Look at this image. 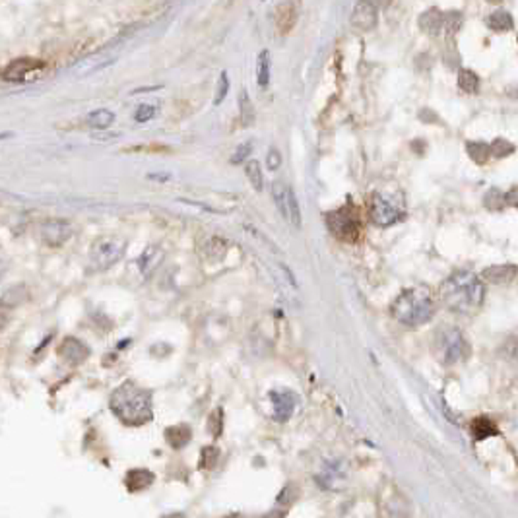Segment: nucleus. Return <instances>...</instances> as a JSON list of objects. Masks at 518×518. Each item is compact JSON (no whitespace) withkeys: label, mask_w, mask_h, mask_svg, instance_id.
<instances>
[{"label":"nucleus","mask_w":518,"mask_h":518,"mask_svg":"<svg viewBox=\"0 0 518 518\" xmlns=\"http://www.w3.org/2000/svg\"><path fill=\"white\" fill-rule=\"evenodd\" d=\"M466 149H468V154H470V157L476 164L483 165L489 159V146L486 142H468Z\"/></svg>","instance_id":"obj_26"},{"label":"nucleus","mask_w":518,"mask_h":518,"mask_svg":"<svg viewBox=\"0 0 518 518\" xmlns=\"http://www.w3.org/2000/svg\"><path fill=\"white\" fill-rule=\"evenodd\" d=\"M30 297V291L25 288L24 283H20V285H14V288H10V290L4 291V295L0 297V307H4V309H16V307L24 305L25 301Z\"/></svg>","instance_id":"obj_15"},{"label":"nucleus","mask_w":518,"mask_h":518,"mask_svg":"<svg viewBox=\"0 0 518 518\" xmlns=\"http://www.w3.org/2000/svg\"><path fill=\"white\" fill-rule=\"evenodd\" d=\"M514 152V146L510 144L509 140H505V138H497L489 144V156H495V157H507L510 156Z\"/></svg>","instance_id":"obj_30"},{"label":"nucleus","mask_w":518,"mask_h":518,"mask_svg":"<svg viewBox=\"0 0 518 518\" xmlns=\"http://www.w3.org/2000/svg\"><path fill=\"white\" fill-rule=\"evenodd\" d=\"M154 483V474L148 470H132L126 476V486L130 491H140Z\"/></svg>","instance_id":"obj_22"},{"label":"nucleus","mask_w":518,"mask_h":518,"mask_svg":"<svg viewBox=\"0 0 518 518\" xmlns=\"http://www.w3.org/2000/svg\"><path fill=\"white\" fill-rule=\"evenodd\" d=\"M470 431L476 440H483V439H487V437L499 435L497 425H495L489 417H476V419L471 421Z\"/></svg>","instance_id":"obj_21"},{"label":"nucleus","mask_w":518,"mask_h":518,"mask_svg":"<svg viewBox=\"0 0 518 518\" xmlns=\"http://www.w3.org/2000/svg\"><path fill=\"white\" fill-rule=\"evenodd\" d=\"M486 24L489 30H493V32H510L512 27H514V22H512V16H510V12L507 10H495L493 14H489L486 20Z\"/></svg>","instance_id":"obj_20"},{"label":"nucleus","mask_w":518,"mask_h":518,"mask_svg":"<svg viewBox=\"0 0 518 518\" xmlns=\"http://www.w3.org/2000/svg\"><path fill=\"white\" fill-rule=\"evenodd\" d=\"M231 518H239V517H231Z\"/></svg>","instance_id":"obj_43"},{"label":"nucleus","mask_w":518,"mask_h":518,"mask_svg":"<svg viewBox=\"0 0 518 518\" xmlns=\"http://www.w3.org/2000/svg\"><path fill=\"white\" fill-rule=\"evenodd\" d=\"M481 278L489 283H510L517 278V266L514 264H495L483 270Z\"/></svg>","instance_id":"obj_14"},{"label":"nucleus","mask_w":518,"mask_h":518,"mask_svg":"<svg viewBox=\"0 0 518 518\" xmlns=\"http://www.w3.org/2000/svg\"><path fill=\"white\" fill-rule=\"evenodd\" d=\"M164 260V251L159 247H148L146 251L142 252L140 259H138V266H140V272L144 276H149L154 270H156Z\"/></svg>","instance_id":"obj_17"},{"label":"nucleus","mask_w":518,"mask_h":518,"mask_svg":"<svg viewBox=\"0 0 518 518\" xmlns=\"http://www.w3.org/2000/svg\"><path fill=\"white\" fill-rule=\"evenodd\" d=\"M371 220L375 221L381 228H388L393 226L394 221H398L402 218V210L394 204L393 200H388L383 195H373L369 204Z\"/></svg>","instance_id":"obj_8"},{"label":"nucleus","mask_w":518,"mask_h":518,"mask_svg":"<svg viewBox=\"0 0 518 518\" xmlns=\"http://www.w3.org/2000/svg\"><path fill=\"white\" fill-rule=\"evenodd\" d=\"M502 200L509 202V206H517V187H512L507 195H502Z\"/></svg>","instance_id":"obj_39"},{"label":"nucleus","mask_w":518,"mask_h":518,"mask_svg":"<svg viewBox=\"0 0 518 518\" xmlns=\"http://www.w3.org/2000/svg\"><path fill=\"white\" fill-rule=\"evenodd\" d=\"M435 314V301L424 288L402 291L393 303V316L406 326H421Z\"/></svg>","instance_id":"obj_3"},{"label":"nucleus","mask_w":518,"mask_h":518,"mask_svg":"<svg viewBox=\"0 0 518 518\" xmlns=\"http://www.w3.org/2000/svg\"><path fill=\"white\" fill-rule=\"evenodd\" d=\"M58 357L64 363L76 367V365H82L90 357V347L82 340H78V338L68 336L64 338L61 345H58Z\"/></svg>","instance_id":"obj_10"},{"label":"nucleus","mask_w":518,"mask_h":518,"mask_svg":"<svg viewBox=\"0 0 518 518\" xmlns=\"http://www.w3.org/2000/svg\"><path fill=\"white\" fill-rule=\"evenodd\" d=\"M486 299V285L468 270L450 274L440 285V301L455 313H476Z\"/></svg>","instance_id":"obj_1"},{"label":"nucleus","mask_w":518,"mask_h":518,"mask_svg":"<svg viewBox=\"0 0 518 518\" xmlns=\"http://www.w3.org/2000/svg\"><path fill=\"white\" fill-rule=\"evenodd\" d=\"M126 243L118 237H101L92 245L90 260L97 270H107L125 257Z\"/></svg>","instance_id":"obj_6"},{"label":"nucleus","mask_w":518,"mask_h":518,"mask_svg":"<svg viewBox=\"0 0 518 518\" xmlns=\"http://www.w3.org/2000/svg\"><path fill=\"white\" fill-rule=\"evenodd\" d=\"M109 406L113 414L126 425H144L152 421V394L134 383H125L111 394Z\"/></svg>","instance_id":"obj_2"},{"label":"nucleus","mask_w":518,"mask_h":518,"mask_svg":"<svg viewBox=\"0 0 518 518\" xmlns=\"http://www.w3.org/2000/svg\"><path fill=\"white\" fill-rule=\"evenodd\" d=\"M270 400L274 404L276 421H288L297 406V396L290 390H274L270 393Z\"/></svg>","instance_id":"obj_12"},{"label":"nucleus","mask_w":518,"mask_h":518,"mask_svg":"<svg viewBox=\"0 0 518 518\" xmlns=\"http://www.w3.org/2000/svg\"><path fill=\"white\" fill-rule=\"evenodd\" d=\"M115 123V113L109 109H95L86 117V125L92 128H109Z\"/></svg>","instance_id":"obj_23"},{"label":"nucleus","mask_w":518,"mask_h":518,"mask_svg":"<svg viewBox=\"0 0 518 518\" xmlns=\"http://www.w3.org/2000/svg\"><path fill=\"white\" fill-rule=\"evenodd\" d=\"M378 22V10L373 2H357L352 12V25L357 32H369Z\"/></svg>","instance_id":"obj_11"},{"label":"nucleus","mask_w":518,"mask_h":518,"mask_svg":"<svg viewBox=\"0 0 518 518\" xmlns=\"http://www.w3.org/2000/svg\"><path fill=\"white\" fill-rule=\"evenodd\" d=\"M156 115V107L154 105H140L138 111H136V115L134 118L138 121V123H146V121H152Z\"/></svg>","instance_id":"obj_35"},{"label":"nucleus","mask_w":518,"mask_h":518,"mask_svg":"<svg viewBox=\"0 0 518 518\" xmlns=\"http://www.w3.org/2000/svg\"><path fill=\"white\" fill-rule=\"evenodd\" d=\"M208 429L214 433V437H218L221 433V409L218 408L210 417V424H208Z\"/></svg>","instance_id":"obj_36"},{"label":"nucleus","mask_w":518,"mask_h":518,"mask_svg":"<svg viewBox=\"0 0 518 518\" xmlns=\"http://www.w3.org/2000/svg\"><path fill=\"white\" fill-rule=\"evenodd\" d=\"M228 92H229L228 72H221L220 80H218V86H216V97H214V105H220V103L226 99Z\"/></svg>","instance_id":"obj_32"},{"label":"nucleus","mask_w":518,"mask_h":518,"mask_svg":"<svg viewBox=\"0 0 518 518\" xmlns=\"http://www.w3.org/2000/svg\"><path fill=\"white\" fill-rule=\"evenodd\" d=\"M280 164H282V156H280V152H278V149L272 148L270 152H268V167H270V169H278Z\"/></svg>","instance_id":"obj_37"},{"label":"nucleus","mask_w":518,"mask_h":518,"mask_svg":"<svg viewBox=\"0 0 518 518\" xmlns=\"http://www.w3.org/2000/svg\"><path fill=\"white\" fill-rule=\"evenodd\" d=\"M257 78H259V84L262 87H266L268 82H270V55H268V51H262L259 55V61H257Z\"/></svg>","instance_id":"obj_27"},{"label":"nucleus","mask_w":518,"mask_h":518,"mask_svg":"<svg viewBox=\"0 0 518 518\" xmlns=\"http://www.w3.org/2000/svg\"><path fill=\"white\" fill-rule=\"evenodd\" d=\"M190 437H192V431H190L189 425L185 424L173 425V427H169V429L165 431V439H167V443H169L173 448H183L185 445H189Z\"/></svg>","instance_id":"obj_19"},{"label":"nucleus","mask_w":518,"mask_h":518,"mask_svg":"<svg viewBox=\"0 0 518 518\" xmlns=\"http://www.w3.org/2000/svg\"><path fill=\"white\" fill-rule=\"evenodd\" d=\"M8 322H10V311L8 309H4V307H0V330L6 328Z\"/></svg>","instance_id":"obj_38"},{"label":"nucleus","mask_w":518,"mask_h":518,"mask_svg":"<svg viewBox=\"0 0 518 518\" xmlns=\"http://www.w3.org/2000/svg\"><path fill=\"white\" fill-rule=\"evenodd\" d=\"M47 64L37 58H16L2 70V80L6 82H30L37 80L45 72Z\"/></svg>","instance_id":"obj_7"},{"label":"nucleus","mask_w":518,"mask_h":518,"mask_svg":"<svg viewBox=\"0 0 518 518\" xmlns=\"http://www.w3.org/2000/svg\"><path fill=\"white\" fill-rule=\"evenodd\" d=\"M239 117H241L243 126H251L254 123V105H252L247 90L239 94Z\"/></svg>","instance_id":"obj_24"},{"label":"nucleus","mask_w":518,"mask_h":518,"mask_svg":"<svg viewBox=\"0 0 518 518\" xmlns=\"http://www.w3.org/2000/svg\"><path fill=\"white\" fill-rule=\"evenodd\" d=\"M462 25V14L460 12H447L443 14V27H440V33L445 32L447 35H455Z\"/></svg>","instance_id":"obj_28"},{"label":"nucleus","mask_w":518,"mask_h":518,"mask_svg":"<svg viewBox=\"0 0 518 518\" xmlns=\"http://www.w3.org/2000/svg\"><path fill=\"white\" fill-rule=\"evenodd\" d=\"M458 87L466 92V94H478L479 90V78L476 72L471 70H460L458 72Z\"/></svg>","instance_id":"obj_25"},{"label":"nucleus","mask_w":518,"mask_h":518,"mask_svg":"<svg viewBox=\"0 0 518 518\" xmlns=\"http://www.w3.org/2000/svg\"><path fill=\"white\" fill-rule=\"evenodd\" d=\"M218 458H220V450L216 447H208L202 450V468H214V464L218 462Z\"/></svg>","instance_id":"obj_33"},{"label":"nucleus","mask_w":518,"mask_h":518,"mask_svg":"<svg viewBox=\"0 0 518 518\" xmlns=\"http://www.w3.org/2000/svg\"><path fill=\"white\" fill-rule=\"evenodd\" d=\"M470 352L468 340L455 326H445V328L437 330V334L433 338V354L445 365L464 362L470 355Z\"/></svg>","instance_id":"obj_4"},{"label":"nucleus","mask_w":518,"mask_h":518,"mask_svg":"<svg viewBox=\"0 0 518 518\" xmlns=\"http://www.w3.org/2000/svg\"><path fill=\"white\" fill-rule=\"evenodd\" d=\"M299 8L295 2H283L276 10V25L280 33H290L293 30V25L297 24Z\"/></svg>","instance_id":"obj_13"},{"label":"nucleus","mask_w":518,"mask_h":518,"mask_svg":"<svg viewBox=\"0 0 518 518\" xmlns=\"http://www.w3.org/2000/svg\"><path fill=\"white\" fill-rule=\"evenodd\" d=\"M344 466L340 462H330L324 470L316 476V479H319V483H321L322 487H326V489H332V487H336L342 483V479H344Z\"/></svg>","instance_id":"obj_16"},{"label":"nucleus","mask_w":518,"mask_h":518,"mask_svg":"<svg viewBox=\"0 0 518 518\" xmlns=\"http://www.w3.org/2000/svg\"><path fill=\"white\" fill-rule=\"evenodd\" d=\"M272 198H274L276 208L280 210L282 218L285 220V185L280 181H276L272 185Z\"/></svg>","instance_id":"obj_31"},{"label":"nucleus","mask_w":518,"mask_h":518,"mask_svg":"<svg viewBox=\"0 0 518 518\" xmlns=\"http://www.w3.org/2000/svg\"><path fill=\"white\" fill-rule=\"evenodd\" d=\"M245 173H247V179L251 181L252 189L262 190V171H260V164L257 159H251L249 164L245 165Z\"/></svg>","instance_id":"obj_29"},{"label":"nucleus","mask_w":518,"mask_h":518,"mask_svg":"<svg viewBox=\"0 0 518 518\" xmlns=\"http://www.w3.org/2000/svg\"><path fill=\"white\" fill-rule=\"evenodd\" d=\"M251 152H252V142H245V144H241L239 148L235 149V154H233V157H231V164H241V161H245L247 157L251 156Z\"/></svg>","instance_id":"obj_34"},{"label":"nucleus","mask_w":518,"mask_h":518,"mask_svg":"<svg viewBox=\"0 0 518 518\" xmlns=\"http://www.w3.org/2000/svg\"><path fill=\"white\" fill-rule=\"evenodd\" d=\"M326 226L340 241L354 243L362 235V220L352 204H345L334 212L326 214Z\"/></svg>","instance_id":"obj_5"},{"label":"nucleus","mask_w":518,"mask_h":518,"mask_svg":"<svg viewBox=\"0 0 518 518\" xmlns=\"http://www.w3.org/2000/svg\"><path fill=\"white\" fill-rule=\"evenodd\" d=\"M165 518H183V514H169V517Z\"/></svg>","instance_id":"obj_42"},{"label":"nucleus","mask_w":518,"mask_h":518,"mask_svg":"<svg viewBox=\"0 0 518 518\" xmlns=\"http://www.w3.org/2000/svg\"><path fill=\"white\" fill-rule=\"evenodd\" d=\"M72 237V228L68 221L64 220H49L41 226V239L49 247H63Z\"/></svg>","instance_id":"obj_9"},{"label":"nucleus","mask_w":518,"mask_h":518,"mask_svg":"<svg viewBox=\"0 0 518 518\" xmlns=\"http://www.w3.org/2000/svg\"><path fill=\"white\" fill-rule=\"evenodd\" d=\"M262 518H283V512H280V510H274V512H270V514H266V517H262Z\"/></svg>","instance_id":"obj_40"},{"label":"nucleus","mask_w":518,"mask_h":518,"mask_svg":"<svg viewBox=\"0 0 518 518\" xmlns=\"http://www.w3.org/2000/svg\"><path fill=\"white\" fill-rule=\"evenodd\" d=\"M419 27L429 35H440V27H443V12L439 8L425 10L421 18H419Z\"/></svg>","instance_id":"obj_18"},{"label":"nucleus","mask_w":518,"mask_h":518,"mask_svg":"<svg viewBox=\"0 0 518 518\" xmlns=\"http://www.w3.org/2000/svg\"><path fill=\"white\" fill-rule=\"evenodd\" d=\"M4 272H6V264H4V262L0 260V278L4 276Z\"/></svg>","instance_id":"obj_41"}]
</instances>
